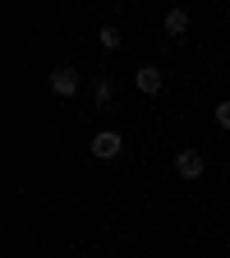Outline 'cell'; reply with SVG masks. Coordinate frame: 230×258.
Returning a JSON list of instances; mask_svg holds the SVG:
<instances>
[{"label": "cell", "mask_w": 230, "mask_h": 258, "mask_svg": "<svg viewBox=\"0 0 230 258\" xmlns=\"http://www.w3.org/2000/svg\"><path fill=\"white\" fill-rule=\"evenodd\" d=\"M212 115H216V124H221V129H230V97H225V102H216V111H212Z\"/></svg>", "instance_id": "ba28073f"}, {"label": "cell", "mask_w": 230, "mask_h": 258, "mask_svg": "<svg viewBox=\"0 0 230 258\" xmlns=\"http://www.w3.org/2000/svg\"><path fill=\"white\" fill-rule=\"evenodd\" d=\"M88 152H92L97 161H115V157L124 152V139L115 134V129H102V134H92V143H88Z\"/></svg>", "instance_id": "3957f363"}, {"label": "cell", "mask_w": 230, "mask_h": 258, "mask_svg": "<svg viewBox=\"0 0 230 258\" xmlns=\"http://www.w3.org/2000/svg\"><path fill=\"white\" fill-rule=\"evenodd\" d=\"M92 102H97V106H111V102H115V83H111L106 74L92 79Z\"/></svg>", "instance_id": "8992f818"}, {"label": "cell", "mask_w": 230, "mask_h": 258, "mask_svg": "<svg viewBox=\"0 0 230 258\" xmlns=\"http://www.w3.org/2000/svg\"><path fill=\"white\" fill-rule=\"evenodd\" d=\"M134 83H138V92H147V97H157L161 88H166V74L157 70V64H143V70L134 74Z\"/></svg>", "instance_id": "277c9868"}, {"label": "cell", "mask_w": 230, "mask_h": 258, "mask_svg": "<svg viewBox=\"0 0 230 258\" xmlns=\"http://www.w3.org/2000/svg\"><path fill=\"white\" fill-rule=\"evenodd\" d=\"M46 88H51V97H64V102H69V97L79 92V74H74V64H55V70L46 74Z\"/></svg>", "instance_id": "7a4b0ae2"}, {"label": "cell", "mask_w": 230, "mask_h": 258, "mask_svg": "<svg viewBox=\"0 0 230 258\" xmlns=\"http://www.w3.org/2000/svg\"><path fill=\"white\" fill-rule=\"evenodd\" d=\"M161 23H166V37H184V32H189V10H166V19H161Z\"/></svg>", "instance_id": "5b68a950"}, {"label": "cell", "mask_w": 230, "mask_h": 258, "mask_svg": "<svg viewBox=\"0 0 230 258\" xmlns=\"http://www.w3.org/2000/svg\"><path fill=\"white\" fill-rule=\"evenodd\" d=\"M97 42H102V51H120V42H124V37H120V28H111V23H106Z\"/></svg>", "instance_id": "52a82bcc"}, {"label": "cell", "mask_w": 230, "mask_h": 258, "mask_svg": "<svg viewBox=\"0 0 230 258\" xmlns=\"http://www.w3.org/2000/svg\"><path fill=\"white\" fill-rule=\"evenodd\" d=\"M203 171H207V157L198 148H180L175 152V175L180 180H203Z\"/></svg>", "instance_id": "6da1fadb"}]
</instances>
